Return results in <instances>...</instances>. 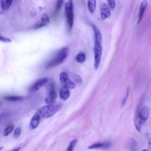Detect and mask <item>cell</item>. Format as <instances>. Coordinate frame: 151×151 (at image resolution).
I'll list each match as a JSON object with an SVG mask.
<instances>
[{
    "instance_id": "6da1fadb",
    "label": "cell",
    "mask_w": 151,
    "mask_h": 151,
    "mask_svg": "<svg viewBox=\"0 0 151 151\" xmlns=\"http://www.w3.org/2000/svg\"><path fill=\"white\" fill-rule=\"evenodd\" d=\"M92 27L94 34V45L93 48L94 58V68L95 70H97L99 67L102 55V36L100 31L96 26L92 25Z\"/></svg>"
},
{
    "instance_id": "7a4b0ae2",
    "label": "cell",
    "mask_w": 151,
    "mask_h": 151,
    "mask_svg": "<svg viewBox=\"0 0 151 151\" xmlns=\"http://www.w3.org/2000/svg\"><path fill=\"white\" fill-rule=\"evenodd\" d=\"M68 52L69 50L67 47H63L46 64V68L54 67L62 64L67 58Z\"/></svg>"
},
{
    "instance_id": "3957f363",
    "label": "cell",
    "mask_w": 151,
    "mask_h": 151,
    "mask_svg": "<svg viewBox=\"0 0 151 151\" xmlns=\"http://www.w3.org/2000/svg\"><path fill=\"white\" fill-rule=\"evenodd\" d=\"M62 107L61 103H55L54 104H47L41 107L37 112L41 117L44 118H48L52 117L57 112H58Z\"/></svg>"
},
{
    "instance_id": "277c9868",
    "label": "cell",
    "mask_w": 151,
    "mask_h": 151,
    "mask_svg": "<svg viewBox=\"0 0 151 151\" xmlns=\"http://www.w3.org/2000/svg\"><path fill=\"white\" fill-rule=\"evenodd\" d=\"M73 2L72 1H68L65 5V15L69 31H71L74 24Z\"/></svg>"
},
{
    "instance_id": "5b68a950",
    "label": "cell",
    "mask_w": 151,
    "mask_h": 151,
    "mask_svg": "<svg viewBox=\"0 0 151 151\" xmlns=\"http://www.w3.org/2000/svg\"><path fill=\"white\" fill-rule=\"evenodd\" d=\"M60 80L63 86L67 87L68 88L73 89L75 88L76 84L71 80H70L66 73L63 72L60 74Z\"/></svg>"
},
{
    "instance_id": "8992f818",
    "label": "cell",
    "mask_w": 151,
    "mask_h": 151,
    "mask_svg": "<svg viewBox=\"0 0 151 151\" xmlns=\"http://www.w3.org/2000/svg\"><path fill=\"white\" fill-rule=\"evenodd\" d=\"M57 93L54 89V84L50 86L49 88V92L47 97H46L45 101L47 104H55V101L57 99Z\"/></svg>"
},
{
    "instance_id": "52a82bcc",
    "label": "cell",
    "mask_w": 151,
    "mask_h": 151,
    "mask_svg": "<svg viewBox=\"0 0 151 151\" xmlns=\"http://www.w3.org/2000/svg\"><path fill=\"white\" fill-rule=\"evenodd\" d=\"M48 79L47 77H42L38 80H37L34 84L29 88L30 92H34L39 90L41 87H42L45 84H46L48 81Z\"/></svg>"
},
{
    "instance_id": "ba28073f",
    "label": "cell",
    "mask_w": 151,
    "mask_h": 151,
    "mask_svg": "<svg viewBox=\"0 0 151 151\" xmlns=\"http://www.w3.org/2000/svg\"><path fill=\"white\" fill-rule=\"evenodd\" d=\"M49 22H50V19H49L48 16L47 14H44L41 17L40 21L35 24V25L34 26V29H37V28L43 27L48 25L49 24Z\"/></svg>"
},
{
    "instance_id": "9c48e42d",
    "label": "cell",
    "mask_w": 151,
    "mask_h": 151,
    "mask_svg": "<svg viewBox=\"0 0 151 151\" xmlns=\"http://www.w3.org/2000/svg\"><path fill=\"white\" fill-rule=\"evenodd\" d=\"M100 13L101 19L103 20L110 17L111 15V11L109 5L106 4H103L101 6Z\"/></svg>"
},
{
    "instance_id": "30bf717a",
    "label": "cell",
    "mask_w": 151,
    "mask_h": 151,
    "mask_svg": "<svg viewBox=\"0 0 151 151\" xmlns=\"http://www.w3.org/2000/svg\"><path fill=\"white\" fill-rule=\"evenodd\" d=\"M111 143L109 142H102L94 143L88 147V149H107L110 147Z\"/></svg>"
},
{
    "instance_id": "8fae6325",
    "label": "cell",
    "mask_w": 151,
    "mask_h": 151,
    "mask_svg": "<svg viewBox=\"0 0 151 151\" xmlns=\"http://www.w3.org/2000/svg\"><path fill=\"white\" fill-rule=\"evenodd\" d=\"M40 120H41V116L39 114L36 113L34 116H33V117H32V119L30 121V123H29L30 129H36L38 127V126L39 125Z\"/></svg>"
},
{
    "instance_id": "7c38bea8",
    "label": "cell",
    "mask_w": 151,
    "mask_h": 151,
    "mask_svg": "<svg viewBox=\"0 0 151 151\" xmlns=\"http://www.w3.org/2000/svg\"><path fill=\"white\" fill-rule=\"evenodd\" d=\"M139 116H140V119L144 123L146 122L149 116V109L147 107H143L141 110L139 111V112L137 113Z\"/></svg>"
},
{
    "instance_id": "4fadbf2b",
    "label": "cell",
    "mask_w": 151,
    "mask_h": 151,
    "mask_svg": "<svg viewBox=\"0 0 151 151\" xmlns=\"http://www.w3.org/2000/svg\"><path fill=\"white\" fill-rule=\"evenodd\" d=\"M147 2L146 1H142L139 8V15H138V19H137V23H139L143 16L145 11L147 7Z\"/></svg>"
},
{
    "instance_id": "5bb4252c",
    "label": "cell",
    "mask_w": 151,
    "mask_h": 151,
    "mask_svg": "<svg viewBox=\"0 0 151 151\" xmlns=\"http://www.w3.org/2000/svg\"><path fill=\"white\" fill-rule=\"evenodd\" d=\"M70 90L68 87L63 86L60 90V97L61 99L65 101L68 99L70 96Z\"/></svg>"
},
{
    "instance_id": "9a60e30c",
    "label": "cell",
    "mask_w": 151,
    "mask_h": 151,
    "mask_svg": "<svg viewBox=\"0 0 151 151\" xmlns=\"http://www.w3.org/2000/svg\"><path fill=\"white\" fill-rule=\"evenodd\" d=\"M143 121L142 120V119H140V116H139L138 114H136L135 118H134V126L135 127L136 129V130L139 132H141V129H142V125L143 124Z\"/></svg>"
},
{
    "instance_id": "2e32d148",
    "label": "cell",
    "mask_w": 151,
    "mask_h": 151,
    "mask_svg": "<svg viewBox=\"0 0 151 151\" xmlns=\"http://www.w3.org/2000/svg\"><path fill=\"white\" fill-rule=\"evenodd\" d=\"M96 1L93 0V1H87V6L88 11L90 13L93 14L96 8Z\"/></svg>"
},
{
    "instance_id": "e0dca14e",
    "label": "cell",
    "mask_w": 151,
    "mask_h": 151,
    "mask_svg": "<svg viewBox=\"0 0 151 151\" xmlns=\"http://www.w3.org/2000/svg\"><path fill=\"white\" fill-rule=\"evenodd\" d=\"M12 3V0H6V1H1V8L3 10H7L8 9L11 4Z\"/></svg>"
},
{
    "instance_id": "ac0fdd59",
    "label": "cell",
    "mask_w": 151,
    "mask_h": 151,
    "mask_svg": "<svg viewBox=\"0 0 151 151\" xmlns=\"http://www.w3.org/2000/svg\"><path fill=\"white\" fill-rule=\"evenodd\" d=\"M86 55L84 52H80L77 54L76 56V60L78 63H83L86 60Z\"/></svg>"
},
{
    "instance_id": "d6986e66",
    "label": "cell",
    "mask_w": 151,
    "mask_h": 151,
    "mask_svg": "<svg viewBox=\"0 0 151 151\" xmlns=\"http://www.w3.org/2000/svg\"><path fill=\"white\" fill-rule=\"evenodd\" d=\"M4 99L8 101H18L22 99V97L18 96H6L4 97Z\"/></svg>"
},
{
    "instance_id": "ffe728a7",
    "label": "cell",
    "mask_w": 151,
    "mask_h": 151,
    "mask_svg": "<svg viewBox=\"0 0 151 151\" xmlns=\"http://www.w3.org/2000/svg\"><path fill=\"white\" fill-rule=\"evenodd\" d=\"M14 125L13 124H9L8 125L4 130V136H7L9 133H11V132L12 131V130L14 129Z\"/></svg>"
},
{
    "instance_id": "44dd1931",
    "label": "cell",
    "mask_w": 151,
    "mask_h": 151,
    "mask_svg": "<svg viewBox=\"0 0 151 151\" xmlns=\"http://www.w3.org/2000/svg\"><path fill=\"white\" fill-rule=\"evenodd\" d=\"M77 142V139H74L72 141H71V142L70 143L66 151H73L76 144Z\"/></svg>"
},
{
    "instance_id": "7402d4cb",
    "label": "cell",
    "mask_w": 151,
    "mask_h": 151,
    "mask_svg": "<svg viewBox=\"0 0 151 151\" xmlns=\"http://www.w3.org/2000/svg\"><path fill=\"white\" fill-rule=\"evenodd\" d=\"M73 80H74L76 83H78V84H81L82 83V78H81V77L79 75L76 74H73Z\"/></svg>"
},
{
    "instance_id": "603a6c76",
    "label": "cell",
    "mask_w": 151,
    "mask_h": 151,
    "mask_svg": "<svg viewBox=\"0 0 151 151\" xmlns=\"http://www.w3.org/2000/svg\"><path fill=\"white\" fill-rule=\"evenodd\" d=\"M21 133V129L20 127H17L15 129V130H14V137L15 138H18Z\"/></svg>"
},
{
    "instance_id": "cb8c5ba5",
    "label": "cell",
    "mask_w": 151,
    "mask_h": 151,
    "mask_svg": "<svg viewBox=\"0 0 151 151\" xmlns=\"http://www.w3.org/2000/svg\"><path fill=\"white\" fill-rule=\"evenodd\" d=\"M108 5L109 6V8L111 9H113L115 6H116V1L114 0H111V1H108Z\"/></svg>"
},
{
    "instance_id": "d4e9b609",
    "label": "cell",
    "mask_w": 151,
    "mask_h": 151,
    "mask_svg": "<svg viewBox=\"0 0 151 151\" xmlns=\"http://www.w3.org/2000/svg\"><path fill=\"white\" fill-rule=\"evenodd\" d=\"M0 40L2 42H11L12 40L8 37H4L2 35L0 37Z\"/></svg>"
},
{
    "instance_id": "484cf974",
    "label": "cell",
    "mask_w": 151,
    "mask_h": 151,
    "mask_svg": "<svg viewBox=\"0 0 151 151\" xmlns=\"http://www.w3.org/2000/svg\"><path fill=\"white\" fill-rule=\"evenodd\" d=\"M63 1H57V3H56V7H55V11H58L60 9V8L62 6Z\"/></svg>"
},
{
    "instance_id": "4316f807",
    "label": "cell",
    "mask_w": 151,
    "mask_h": 151,
    "mask_svg": "<svg viewBox=\"0 0 151 151\" xmlns=\"http://www.w3.org/2000/svg\"><path fill=\"white\" fill-rule=\"evenodd\" d=\"M129 88H128L127 90V93H126V96H125V97H124V98L123 99V101H122V105L124 104V103H126V100H127V97H128V96H129Z\"/></svg>"
},
{
    "instance_id": "83f0119b",
    "label": "cell",
    "mask_w": 151,
    "mask_h": 151,
    "mask_svg": "<svg viewBox=\"0 0 151 151\" xmlns=\"http://www.w3.org/2000/svg\"><path fill=\"white\" fill-rule=\"evenodd\" d=\"M147 143H148V147L151 150V138H148V140H147Z\"/></svg>"
},
{
    "instance_id": "f1b7e54d",
    "label": "cell",
    "mask_w": 151,
    "mask_h": 151,
    "mask_svg": "<svg viewBox=\"0 0 151 151\" xmlns=\"http://www.w3.org/2000/svg\"><path fill=\"white\" fill-rule=\"evenodd\" d=\"M20 149H21V147H17L15 149H14L12 151H19L20 150Z\"/></svg>"
},
{
    "instance_id": "f546056e",
    "label": "cell",
    "mask_w": 151,
    "mask_h": 151,
    "mask_svg": "<svg viewBox=\"0 0 151 151\" xmlns=\"http://www.w3.org/2000/svg\"><path fill=\"white\" fill-rule=\"evenodd\" d=\"M142 151H148V150H142Z\"/></svg>"
}]
</instances>
